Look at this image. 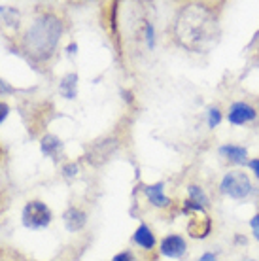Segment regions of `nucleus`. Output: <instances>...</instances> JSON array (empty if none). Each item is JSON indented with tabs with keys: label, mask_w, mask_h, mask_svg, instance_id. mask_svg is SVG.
Here are the masks:
<instances>
[{
	"label": "nucleus",
	"mask_w": 259,
	"mask_h": 261,
	"mask_svg": "<svg viewBox=\"0 0 259 261\" xmlns=\"http://www.w3.org/2000/svg\"><path fill=\"white\" fill-rule=\"evenodd\" d=\"M146 38H148V47H153V27L151 23H146Z\"/></svg>",
	"instance_id": "obj_17"
},
{
	"label": "nucleus",
	"mask_w": 259,
	"mask_h": 261,
	"mask_svg": "<svg viewBox=\"0 0 259 261\" xmlns=\"http://www.w3.org/2000/svg\"><path fill=\"white\" fill-rule=\"evenodd\" d=\"M63 174H65L66 178L76 176V174H78V165H76V163L65 165V167H63Z\"/></svg>",
	"instance_id": "obj_16"
},
{
	"label": "nucleus",
	"mask_w": 259,
	"mask_h": 261,
	"mask_svg": "<svg viewBox=\"0 0 259 261\" xmlns=\"http://www.w3.org/2000/svg\"><path fill=\"white\" fill-rule=\"evenodd\" d=\"M49 222H51V210L47 208L44 202H27V206L23 208V223H25V227L42 229L47 227Z\"/></svg>",
	"instance_id": "obj_3"
},
{
	"label": "nucleus",
	"mask_w": 259,
	"mask_h": 261,
	"mask_svg": "<svg viewBox=\"0 0 259 261\" xmlns=\"http://www.w3.org/2000/svg\"><path fill=\"white\" fill-rule=\"evenodd\" d=\"M216 34V19L204 6L191 4L182 10L178 23H176V36L182 46L191 51H204L212 46Z\"/></svg>",
	"instance_id": "obj_1"
},
{
	"label": "nucleus",
	"mask_w": 259,
	"mask_h": 261,
	"mask_svg": "<svg viewBox=\"0 0 259 261\" xmlns=\"http://www.w3.org/2000/svg\"><path fill=\"white\" fill-rule=\"evenodd\" d=\"M250 225H252V229H257V227H259V214L253 216L252 222H250Z\"/></svg>",
	"instance_id": "obj_23"
},
{
	"label": "nucleus",
	"mask_w": 259,
	"mask_h": 261,
	"mask_svg": "<svg viewBox=\"0 0 259 261\" xmlns=\"http://www.w3.org/2000/svg\"><path fill=\"white\" fill-rule=\"evenodd\" d=\"M135 242L138 244V246H142V248L151 250L153 248V244H156V237H153V233L149 231L148 225H140L135 233Z\"/></svg>",
	"instance_id": "obj_11"
},
{
	"label": "nucleus",
	"mask_w": 259,
	"mask_h": 261,
	"mask_svg": "<svg viewBox=\"0 0 259 261\" xmlns=\"http://www.w3.org/2000/svg\"><path fill=\"white\" fill-rule=\"evenodd\" d=\"M221 191L233 199H244L252 191V182L244 172H229L221 180Z\"/></svg>",
	"instance_id": "obj_4"
},
{
	"label": "nucleus",
	"mask_w": 259,
	"mask_h": 261,
	"mask_svg": "<svg viewBox=\"0 0 259 261\" xmlns=\"http://www.w3.org/2000/svg\"><path fill=\"white\" fill-rule=\"evenodd\" d=\"M12 91H13L12 87H10L8 84H4V82L0 80V93H12Z\"/></svg>",
	"instance_id": "obj_22"
},
{
	"label": "nucleus",
	"mask_w": 259,
	"mask_h": 261,
	"mask_svg": "<svg viewBox=\"0 0 259 261\" xmlns=\"http://www.w3.org/2000/svg\"><path fill=\"white\" fill-rule=\"evenodd\" d=\"M76 87H78V74H66L65 78L61 80V95L65 98H74L76 97Z\"/></svg>",
	"instance_id": "obj_12"
},
{
	"label": "nucleus",
	"mask_w": 259,
	"mask_h": 261,
	"mask_svg": "<svg viewBox=\"0 0 259 261\" xmlns=\"http://www.w3.org/2000/svg\"><path fill=\"white\" fill-rule=\"evenodd\" d=\"M144 191H146V197L149 199V202H151V204L161 206V208H163V206H169V204H170V201L165 197V193H163V191H165V184H163V182L153 184V186H148Z\"/></svg>",
	"instance_id": "obj_8"
},
{
	"label": "nucleus",
	"mask_w": 259,
	"mask_h": 261,
	"mask_svg": "<svg viewBox=\"0 0 259 261\" xmlns=\"http://www.w3.org/2000/svg\"><path fill=\"white\" fill-rule=\"evenodd\" d=\"M253 237H255V239L259 241V227H257V229H253Z\"/></svg>",
	"instance_id": "obj_25"
},
{
	"label": "nucleus",
	"mask_w": 259,
	"mask_h": 261,
	"mask_svg": "<svg viewBox=\"0 0 259 261\" xmlns=\"http://www.w3.org/2000/svg\"><path fill=\"white\" fill-rule=\"evenodd\" d=\"M68 53H76V44H70V46H68Z\"/></svg>",
	"instance_id": "obj_24"
},
{
	"label": "nucleus",
	"mask_w": 259,
	"mask_h": 261,
	"mask_svg": "<svg viewBox=\"0 0 259 261\" xmlns=\"http://www.w3.org/2000/svg\"><path fill=\"white\" fill-rule=\"evenodd\" d=\"M112 142H114V140H102V142H98L97 146H93V151L89 153L91 163H102L104 159L114 151V150H108V144H112Z\"/></svg>",
	"instance_id": "obj_13"
},
{
	"label": "nucleus",
	"mask_w": 259,
	"mask_h": 261,
	"mask_svg": "<svg viewBox=\"0 0 259 261\" xmlns=\"http://www.w3.org/2000/svg\"><path fill=\"white\" fill-rule=\"evenodd\" d=\"M8 112H10V108H8V105H4V102H0V123L6 119Z\"/></svg>",
	"instance_id": "obj_19"
},
{
	"label": "nucleus",
	"mask_w": 259,
	"mask_h": 261,
	"mask_svg": "<svg viewBox=\"0 0 259 261\" xmlns=\"http://www.w3.org/2000/svg\"><path fill=\"white\" fill-rule=\"evenodd\" d=\"M161 254L167 255V257H182V255L186 254V241L178 235H170V237H165L161 242Z\"/></svg>",
	"instance_id": "obj_6"
},
{
	"label": "nucleus",
	"mask_w": 259,
	"mask_h": 261,
	"mask_svg": "<svg viewBox=\"0 0 259 261\" xmlns=\"http://www.w3.org/2000/svg\"><path fill=\"white\" fill-rule=\"evenodd\" d=\"M63 220H65V225L68 231H78V229L84 227L85 222H87L85 214L78 208H68L65 212V216H63Z\"/></svg>",
	"instance_id": "obj_9"
},
{
	"label": "nucleus",
	"mask_w": 259,
	"mask_h": 261,
	"mask_svg": "<svg viewBox=\"0 0 259 261\" xmlns=\"http://www.w3.org/2000/svg\"><path fill=\"white\" fill-rule=\"evenodd\" d=\"M114 261H135V257H133L131 252H121V254H117L114 257Z\"/></svg>",
	"instance_id": "obj_18"
},
{
	"label": "nucleus",
	"mask_w": 259,
	"mask_h": 261,
	"mask_svg": "<svg viewBox=\"0 0 259 261\" xmlns=\"http://www.w3.org/2000/svg\"><path fill=\"white\" fill-rule=\"evenodd\" d=\"M220 121H221V112L218 108H210L208 110V127L214 129V127L220 125Z\"/></svg>",
	"instance_id": "obj_15"
},
{
	"label": "nucleus",
	"mask_w": 259,
	"mask_h": 261,
	"mask_svg": "<svg viewBox=\"0 0 259 261\" xmlns=\"http://www.w3.org/2000/svg\"><path fill=\"white\" fill-rule=\"evenodd\" d=\"M189 199L193 202H197V204H201L202 208H206L208 206V197L206 193L202 191V188H199V186H189Z\"/></svg>",
	"instance_id": "obj_14"
},
{
	"label": "nucleus",
	"mask_w": 259,
	"mask_h": 261,
	"mask_svg": "<svg viewBox=\"0 0 259 261\" xmlns=\"http://www.w3.org/2000/svg\"><path fill=\"white\" fill-rule=\"evenodd\" d=\"M250 169H252L253 174L259 178V159H252V161H250Z\"/></svg>",
	"instance_id": "obj_20"
},
{
	"label": "nucleus",
	"mask_w": 259,
	"mask_h": 261,
	"mask_svg": "<svg viewBox=\"0 0 259 261\" xmlns=\"http://www.w3.org/2000/svg\"><path fill=\"white\" fill-rule=\"evenodd\" d=\"M246 261H253V259H246Z\"/></svg>",
	"instance_id": "obj_26"
},
{
	"label": "nucleus",
	"mask_w": 259,
	"mask_h": 261,
	"mask_svg": "<svg viewBox=\"0 0 259 261\" xmlns=\"http://www.w3.org/2000/svg\"><path fill=\"white\" fill-rule=\"evenodd\" d=\"M63 33V25L55 15H44L31 25L25 38L27 51L36 59L49 57Z\"/></svg>",
	"instance_id": "obj_2"
},
{
	"label": "nucleus",
	"mask_w": 259,
	"mask_h": 261,
	"mask_svg": "<svg viewBox=\"0 0 259 261\" xmlns=\"http://www.w3.org/2000/svg\"><path fill=\"white\" fill-rule=\"evenodd\" d=\"M255 116H257V112L253 110L248 102H235L231 106V110H229L227 119H229V123L233 125H244L248 121H253Z\"/></svg>",
	"instance_id": "obj_5"
},
{
	"label": "nucleus",
	"mask_w": 259,
	"mask_h": 261,
	"mask_svg": "<svg viewBox=\"0 0 259 261\" xmlns=\"http://www.w3.org/2000/svg\"><path fill=\"white\" fill-rule=\"evenodd\" d=\"M199 261H216V255L210 254V252H206V254H202L201 257H199Z\"/></svg>",
	"instance_id": "obj_21"
},
{
	"label": "nucleus",
	"mask_w": 259,
	"mask_h": 261,
	"mask_svg": "<svg viewBox=\"0 0 259 261\" xmlns=\"http://www.w3.org/2000/svg\"><path fill=\"white\" fill-rule=\"evenodd\" d=\"M63 150V142L59 140L57 137H53V135H45L42 138V153L47 157H53V159H57L59 153Z\"/></svg>",
	"instance_id": "obj_10"
},
{
	"label": "nucleus",
	"mask_w": 259,
	"mask_h": 261,
	"mask_svg": "<svg viewBox=\"0 0 259 261\" xmlns=\"http://www.w3.org/2000/svg\"><path fill=\"white\" fill-rule=\"evenodd\" d=\"M220 155L225 157L227 161H231V163H235V165H244L246 163L248 151H246V148H242V146L227 144V146H221L220 148Z\"/></svg>",
	"instance_id": "obj_7"
}]
</instances>
